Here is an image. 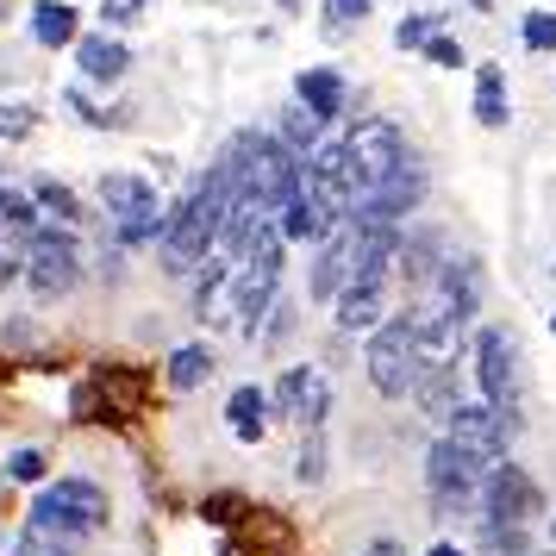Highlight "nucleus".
I'll return each mask as SVG.
<instances>
[{"label":"nucleus","instance_id":"nucleus-1","mask_svg":"<svg viewBox=\"0 0 556 556\" xmlns=\"http://www.w3.org/2000/svg\"><path fill=\"white\" fill-rule=\"evenodd\" d=\"M231 201H238V169H231V156H219V163L188 188V201H176L169 213H163L156 256H163L169 276H194L206 256L219 251V231H226Z\"/></svg>","mask_w":556,"mask_h":556},{"label":"nucleus","instance_id":"nucleus-2","mask_svg":"<svg viewBox=\"0 0 556 556\" xmlns=\"http://www.w3.org/2000/svg\"><path fill=\"white\" fill-rule=\"evenodd\" d=\"M226 156H231V169H238V194L256 201L263 213H281V201H288L306 176V163L281 144L276 131H238L226 144Z\"/></svg>","mask_w":556,"mask_h":556},{"label":"nucleus","instance_id":"nucleus-3","mask_svg":"<svg viewBox=\"0 0 556 556\" xmlns=\"http://www.w3.org/2000/svg\"><path fill=\"white\" fill-rule=\"evenodd\" d=\"M281 251H288V244H281L276 219H269V226L256 231V244L244 251V263L231 269V306H226V319H231L238 331H244V338H256V326H263V319L276 313L281 269H288V263H281Z\"/></svg>","mask_w":556,"mask_h":556},{"label":"nucleus","instance_id":"nucleus-4","mask_svg":"<svg viewBox=\"0 0 556 556\" xmlns=\"http://www.w3.org/2000/svg\"><path fill=\"white\" fill-rule=\"evenodd\" d=\"M338 151H344V181H351V194H376L388 176H401L406 163H413V144H406V131L394 119H356L344 138H338Z\"/></svg>","mask_w":556,"mask_h":556},{"label":"nucleus","instance_id":"nucleus-5","mask_svg":"<svg viewBox=\"0 0 556 556\" xmlns=\"http://www.w3.org/2000/svg\"><path fill=\"white\" fill-rule=\"evenodd\" d=\"M106 488L101 481H88V476H63V481H45L38 494H31V513H26V526H45L56 531V538H94V531L106 526Z\"/></svg>","mask_w":556,"mask_h":556},{"label":"nucleus","instance_id":"nucleus-6","mask_svg":"<svg viewBox=\"0 0 556 556\" xmlns=\"http://www.w3.org/2000/svg\"><path fill=\"white\" fill-rule=\"evenodd\" d=\"M94 194H101L119 244H156V238H163V201H156V181L131 176V169H106Z\"/></svg>","mask_w":556,"mask_h":556},{"label":"nucleus","instance_id":"nucleus-7","mask_svg":"<svg viewBox=\"0 0 556 556\" xmlns=\"http://www.w3.org/2000/svg\"><path fill=\"white\" fill-rule=\"evenodd\" d=\"M494 476V456L481 451H463L451 438H438L426 456V488H431V506L438 513H469L481 501V481Z\"/></svg>","mask_w":556,"mask_h":556},{"label":"nucleus","instance_id":"nucleus-8","mask_svg":"<svg viewBox=\"0 0 556 556\" xmlns=\"http://www.w3.org/2000/svg\"><path fill=\"white\" fill-rule=\"evenodd\" d=\"M26 294L31 301H63L81 281V244L70 226H38L26 244Z\"/></svg>","mask_w":556,"mask_h":556},{"label":"nucleus","instance_id":"nucleus-9","mask_svg":"<svg viewBox=\"0 0 556 556\" xmlns=\"http://www.w3.org/2000/svg\"><path fill=\"white\" fill-rule=\"evenodd\" d=\"M363 363H369V381H376V394H388V401H406L413 388H419V331H413V319H388L381 331H369V351H363Z\"/></svg>","mask_w":556,"mask_h":556},{"label":"nucleus","instance_id":"nucleus-10","mask_svg":"<svg viewBox=\"0 0 556 556\" xmlns=\"http://www.w3.org/2000/svg\"><path fill=\"white\" fill-rule=\"evenodd\" d=\"M469 356H476L481 401L494 406L506 426H519V419H513V406H519V344L506 338V326H481L476 344H469Z\"/></svg>","mask_w":556,"mask_h":556},{"label":"nucleus","instance_id":"nucleus-11","mask_svg":"<svg viewBox=\"0 0 556 556\" xmlns=\"http://www.w3.org/2000/svg\"><path fill=\"white\" fill-rule=\"evenodd\" d=\"M481 526L494 531H526L538 513H544V494H538V481L519 469V463H494V476L481 481Z\"/></svg>","mask_w":556,"mask_h":556},{"label":"nucleus","instance_id":"nucleus-12","mask_svg":"<svg viewBox=\"0 0 556 556\" xmlns=\"http://www.w3.org/2000/svg\"><path fill=\"white\" fill-rule=\"evenodd\" d=\"M426 169H419V156L406 163L401 176H388L376 188V194H363V201L351 206V226H376V231H401L406 213H419V201H426Z\"/></svg>","mask_w":556,"mask_h":556},{"label":"nucleus","instance_id":"nucleus-13","mask_svg":"<svg viewBox=\"0 0 556 556\" xmlns=\"http://www.w3.org/2000/svg\"><path fill=\"white\" fill-rule=\"evenodd\" d=\"M269 413H281V419H294L301 431H326V413H331V381L319 376V369H306V363H294L288 376L269 388Z\"/></svg>","mask_w":556,"mask_h":556},{"label":"nucleus","instance_id":"nucleus-14","mask_svg":"<svg viewBox=\"0 0 556 556\" xmlns=\"http://www.w3.org/2000/svg\"><path fill=\"white\" fill-rule=\"evenodd\" d=\"M444 438H451V444H463V451H481V456H494V463H506L513 426H506L488 401H463L451 419H444Z\"/></svg>","mask_w":556,"mask_h":556},{"label":"nucleus","instance_id":"nucleus-15","mask_svg":"<svg viewBox=\"0 0 556 556\" xmlns=\"http://www.w3.org/2000/svg\"><path fill=\"white\" fill-rule=\"evenodd\" d=\"M331 313H338V331H381L388 319H394V281H351L338 301H331Z\"/></svg>","mask_w":556,"mask_h":556},{"label":"nucleus","instance_id":"nucleus-16","mask_svg":"<svg viewBox=\"0 0 556 556\" xmlns=\"http://www.w3.org/2000/svg\"><path fill=\"white\" fill-rule=\"evenodd\" d=\"M451 256H444V238L438 231H413V238H401V256H394V281H401L406 294H426L431 281H438V269H444Z\"/></svg>","mask_w":556,"mask_h":556},{"label":"nucleus","instance_id":"nucleus-17","mask_svg":"<svg viewBox=\"0 0 556 556\" xmlns=\"http://www.w3.org/2000/svg\"><path fill=\"white\" fill-rule=\"evenodd\" d=\"M294 101H301L319 126H331V119H344L351 88H344V76H338V70H301V76H294Z\"/></svg>","mask_w":556,"mask_h":556},{"label":"nucleus","instance_id":"nucleus-18","mask_svg":"<svg viewBox=\"0 0 556 556\" xmlns=\"http://www.w3.org/2000/svg\"><path fill=\"white\" fill-rule=\"evenodd\" d=\"M76 70H81V81H119L131 70V51L113 38V31H81L76 38Z\"/></svg>","mask_w":556,"mask_h":556},{"label":"nucleus","instance_id":"nucleus-19","mask_svg":"<svg viewBox=\"0 0 556 556\" xmlns=\"http://www.w3.org/2000/svg\"><path fill=\"white\" fill-rule=\"evenodd\" d=\"M276 231H281V244H319V238H331L326 213H319V206H313V194H306V176H301V188L281 201Z\"/></svg>","mask_w":556,"mask_h":556},{"label":"nucleus","instance_id":"nucleus-20","mask_svg":"<svg viewBox=\"0 0 556 556\" xmlns=\"http://www.w3.org/2000/svg\"><path fill=\"white\" fill-rule=\"evenodd\" d=\"M31 38H38L45 51H76L81 13L70 7V0H38V7H31Z\"/></svg>","mask_w":556,"mask_h":556},{"label":"nucleus","instance_id":"nucleus-21","mask_svg":"<svg viewBox=\"0 0 556 556\" xmlns=\"http://www.w3.org/2000/svg\"><path fill=\"white\" fill-rule=\"evenodd\" d=\"M226 426L238 444H263V431H269V394L256 388V381H244V388H231L226 401Z\"/></svg>","mask_w":556,"mask_h":556},{"label":"nucleus","instance_id":"nucleus-22","mask_svg":"<svg viewBox=\"0 0 556 556\" xmlns=\"http://www.w3.org/2000/svg\"><path fill=\"white\" fill-rule=\"evenodd\" d=\"M38 226H45V213L31 206V194L0 176V244H31V231Z\"/></svg>","mask_w":556,"mask_h":556},{"label":"nucleus","instance_id":"nucleus-23","mask_svg":"<svg viewBox=\"0 0 556 556\" xmlns=\"http://www.w3.org/2000/svg\"><path fill=\"white\" fill-rule=\"evenodd\" d=\"M31 206L45 213V226H70L76 231L81 226V194L70 188V181H56V176H31Z\"/></svg>","mask_w":556,"mask_h":556},{"label":"nucleus","instance_id":"nucleus-24","mask_svg":"<svg viewBox=\"0 0 556 556\" xmlns=\"http://www.w3.org/2000/svg\"><path fill=\"white\" fill-rule=\"evenodd\" d=\"M513 106H506V70L501 63H476V126L506 131Z\"/></svg>","mask_w":556,"mask_h":556},{"label":"nucleus","instance_id":"nucleus-25","mask_svg":"<svg viewBox=\"0 0 556 556\" xmlns=\"http://www.w3.org/2000/svg\"><path fill=\"white\" fill-rule=\"evenodd\" d=\"M351 288V263H344V231H331L319 263H313V301H338Z\"/></svg>","mask_w":556,"mask_h":556},{"label":"nucleus","instance_id":"nucleus-26","mask_svg":"<svg viewBox=\"0 0 556 556\" xmlns=\"http://www.w3.org/2000/svg\"><path fill=\"white\" fill-rule=\"evenodd\" d=\"M163 376H169L176 394H188V388H201V381L213 376V351H206V344H181V351H169V369H163Z\"/></svg>","mask_w":556,"mask_h":556},{"label":"nucleus","instance_id":"nucleus-27","mask_svg":"<svg viewBox=\"0 0 556 556\" xmlns=\"http://www.w3.org/2000/svg\"><path fill=\"white\" fill-rule=\"evenodd\" d=\"M281 144H288V151L301 156H313L319 151V144H326V126H319V119H313V113H306V106H294V113H281V131H276Z\"/></svg>","mask_w":556,"mask_h":556},{"label":"nucleus","instance_id":"nucleus-28","mask_svg":"<svg viewBox=\"0 0 556 556\" xmlns=\"http://www.w3.org/2000/svg\"><path fill=\"white\" fill-rule=\"evenodd\" d=\"M413 394L426 401V413H431V419H451L456 406H463V401H456V369H438V376H426L419 388H413Z\"/></svg>","mask_w":556,"mask_h":556},{"label":"nucleus","instance_id":"nucleus-29","mask_svg":"<svg viewBox=\"0 0 556 556\" xmlns=\"http://www.w3.org/2000/svg\"><path fill=\"white\" fill-rule=\"evenodd\" d=\"M76 551H81L76 538H56L45 526H20V544H13V556H76Z\"/></svg>","mask_w":556,"mask_h":556},{"label":"nucleus","instance_id":"nucleus-30","mask_svg":"<svg viewBox=\"0 0 556 556\" xmlns=\"http://www.w3.org/2000/svg\"><path fill=\"white\" fill-rule=\"evenodd\" d=\"M63 106L76 113L81 126H94V131H106V126L119 131V126H126V106H94L88 94H81V88H70V94H63Z\"/></svg>","mask_w":556,"mask_h":556},{"label":"nucleus","instance_id":"nucleus-31","mask_svg":"<svg viewBox=\"0 0 556 556\" xmlns=\"http://www.w3.org/2000/svg\"><path fill=\"white\" fill-rule=\"evenodd\" d=\"M438 20H444V13H406L401 26H394V45H401V51H426L431 38H438Z\"/></svg>","mask_w":556,"mask_h":556},{"label":"nucleus","instance_id":"nucleus-32","mask_svg":"<svg viewBox=\"0 0 556 556\" xmlns=\"http://www.w3.org/2000/svg\"><path fill=\"white\" fill-rule=\"evenodd\" d=\"M45 476H51V456L38 451V444H20V451L7 456V481H26L31 488V481H45Z\"/></svg>","mask_w":556,"mask_h":556},{"label":"nucleus","instance_id":"nucleus-33","mask_svg":"<svg viewBox=\"0 0 556 556\" xmlns=\"http://www.w3.org/2000/svg\"><path fill=\"white\" fill-rule=\"evenodd\" d=\"M294 476L313 488V481H326V431H306L301 456H294Z\"/></svg>","mask_w":556,"mask_h":556},{"label":"nucleus","instance_id":"nucleus-34","mask_svg":"<svg viewBox=\"0 0 556 556\" xmlns=\"http://www.w3.org/2000/svg\"><path fill=\"white\" fill-rule=\"evenodd\" d=\"M31 131H38V113H31L26 101H0V138H7V144H20Z\"/></svg>","mask_w":556,"mask_h":556},{"label":"nucleus","instance_id":"nucleus-35","mask_svg":"<svg viewBox=\"0 0 556 556\" xmlns=\"http://www.w3.org/2000/svg\"><path fill=\"white\" fill-rule=\"evenodd\" d=\"M481 556H531V544H526V531H494V526H481Z\"/></svg>","mask_w":556,"mask_h":556},{"label":"nucleus","instance_id":"nucleus-36","mask_svg":"<svg viewBox=\"0 0 556 556\" xmlns=\"http://www.w3.org/2000/svg\"><path fill=\"white\" fill-rule=\"evenodd\" d=\"M369 20V0H326V31H351Z\"/></svg>","mask_w":556,"mask_h":556},{"label":"nucleus","instance_id":"nucleus-37","mask_svg":"<svg viewBox=\"0 0 556 556\" xmlns=\"http://www.w3.org/2000/svg\"><path fill=\"white\" fill-rule=\"evenodd\" d=\"M526 45L531 51H556V13H526Z\"/></svg>","mask_w":556,"mask_h":556},{"label":"nucleus","instance_id":"nucleus-38","mask_svg":"<svg viewBox=\"0 0 556 556\" xmlns=\"http://www.w3.org/2000/svg\"><path fill=\"white\" fill-rule=\"evenodd\" d=\"M426 63H438V70H463V45H456V38H444V31H438V38H431V45H426Z\"/></svg>","mask_w":556,"mask_h":556},{"label":"nucleus","instance_id":"nucleus-39","mask_svg":"<svg viewBox=\"0 0 556 556\" xmlns=\"http://www.w3.org/2000/svg\"><path fill=\"white\" fill-rule=\"evenodd\" d=\"M138 13H144V0H101V20H106L113 31H119V26H131Z\"/></svg>","mask_w":556,"mask_h":556},{"label":"nucleus","instance_id":"nucleus-40","mask_svg":"<svg viewBox=\"0 0 556 556\" xmlns=\"http://www.w3.org/2000/svg\"><path fill=\"white\" fill-rule=\"evenodd\" d=\"M363 556H401V544H394V538H376V544H369Z\"/></svg>","mask_w":556,"mask_h":556},{"label":"nucleus","instance_id":"nucleus-41","mask_svg":"<svg viewBox=\"0 0 556 556\" xmlns=\"http://www.w3.org/2000/svg\"><path fill=\"white\" fill-rule=\"evenodd\" d=\"M431 556H463V551H456V544H431Z\"/></svg>","mask_w":556,"mask_h":556},{"label":"nucleus","instance_id":"nucleus-42","mask_svg":"<svg viewBox=\"0 0 556 556\" xmlns=\"http://www.w3.org/2000/svg\"><path fill=\"white\" fill-rule=\"evenodd\" d=\"M551 331H556V313H551Z\"/></svg>","mask_w":556,"mask_h":556}]
</instances>
